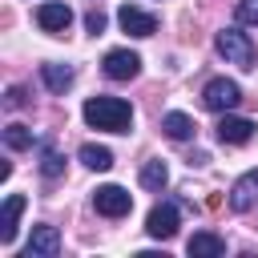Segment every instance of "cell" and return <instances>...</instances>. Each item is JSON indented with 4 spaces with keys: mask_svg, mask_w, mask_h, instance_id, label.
Segmentation results:
<instances>
[{
    "mask_svg": "<svg viewBox=\"0 0 258 258\" xmlns=\"http://www.w3.org/2000/svg\"><path fill=\"white\" fill-rule=\"evenodd\" d=\"M185 250H189V258H222V254H226V238H218V234H210V230H198V234L185 242Z\"/></svg>",
    "mask_w": 258,
    "mask_h": 258,
    "instance_id": "13",
    "label": "cell"
},
{
    "mask_svg": "<svg viewBox=\"0 0 258 258\" xmlns=\"http://www.w3.org/2000/svg\"><path fill=\"white\" fill-rule=\"evenodd\" d=\"M60 254V234H56V226H32V238H28V246H24V258H56Z\"/></svg>",
    "mask_w": 258,
    "mask_h": 258,
    "instance_id": "10",
    "label": "cell"
},
{
    "mask_svg": "<svg viewBox=\"0 0 258 258\" xmlns=\"http://www.w3.org/2000/svg\"><path fill=\"white\" fill-rule=\"evenodd\" d=\"M238 24H258V0H238Z\"/></svg>",
    "mask_w": 258,
    "mask_h": 258,
    "instance_id": "21",
    "label": "cell"
},
{
    "mask_svg": "<svg viewBox=\"0 0 258 258\" xmlns=\"http://www.w3.org/2000/svg\"><path fill=\"white\" fill-rule=\"evenodd\" d=\"M117 24H121L129 36H137V40L157 32V16L145 12V8H137V4H121V8H117Z\"/></svg>",
    "mask_w": 258,
    "mask_h": 258,
    "instance_id": "7",
    "label": "cell"
},
{
    "mask_svg": "<svg viewBox=\"0 0 258 258\" xmlns=\"http://www.w3.org/2000/svg\"><path fill=\"white\" fill-rule=\"evenodd\" d=\"M101 69H105L109 81H133L141 73V56L133 48H109L105 60H101Z\"/></svg>",
    "mask_w": 258,
    "mask_h": 258,
    "instance_id": "6",
    "label": "cell"
},
{
    "mask_svg": "<svg viewBox=\"0 0 258 258\" xmlns=\"http://www.w3.org/2000/svg\"><path fill=\"white\" fill-rule=\"evenodd\" d=\"M177 226H181V210H177L173 202H157V206L149 210V218H145V234L157 238V242H169V238L177 234Z\"/></svg>",
    "mask_w": 258,
    "mask_h": 258,
    "instance_id": "4",
    "label": "cell"
},
{
    "mask_svg": "<svg viewBox=\"0 0 258 258\" xmlns=\"http://www.w3.org/2000/svg\"><path fill=\"white\" fill-rule=\"evenodd\" d=\"M64 173V157H60V149L52 145V141H40V177L44 181H56Z\"/></svg>",
    "mask_w": 258,
    "mask_h": 258,
    "instance_id": "17",
    "label": "cell"
},
{
    "mask_svg": "<svg viewBox=\"0 0 258 258\" xmlns=\"http://www.w3.org/2000/svg\"><path fill=\"white\" fill-rule=\"evenodd\" d=\"M214 48L226 64H238V69H254V40L242 32V28H222L214 36Z\"/></svg>",
    "mask_w": 258,
    "mask_h": 258,
    "instance_id": "2",
    "label": "cell"
},
{
    "mask_svg": "<svg viewBox=\"0 0 258 258\" xmlns=\"http://www.w3.org/2000/svg\"><path fill=\"white\" fill-rule=\"evenodd\" d=\"M81 117L89 129H105V133H129L133 129V105L121 97H89Z\"/></svg>",
    "mask_w": 258,
    "mask_h": 258,
    "instance_id": "1",
    "label": "cell"
},
{
    "mask_svg": "<svg viewBox=\"0 0 258 258\" xmlns=\"http://www.w3.org/2000/svg\"><path fill=\"white\" fill-rule=\"evenodd\" d=\"M141 185L153 189V194H161V189L169 185V165H165L161 157H149V161L141 165Z\"/></svg>",
    "mask_w": 258,
    "mask_h": 258,
    "instance_id": "16",
    "label": "cell"
},
{
    "mask_svg": "<svg viewBox=\"0 0 258 258\" xmlns=\"http://www.w3.org/2000/svg\"><path fill=\"white\" fill-rule=\"evenodd\" d=\"M36 24H40V32L60 36V32L73 24V8H69V4H60V0H44V4L36 8Z\"/></svg>",
    "mask_w": 258,
    "mask_h": 258,
    "instance_id": "8",
    "label": "cell"
},
{
    "mask_svg": "<svg viewBox=\"0 0 258 258\" xmlns=\"http://www.w3.org/2000/svg\"><path fill=\"white\" fill-rule=\"evenodd\" d=\"M254 133H258V125L250 117L222 113V121H218V141L222 145H246V141H254Z\"/></svg>",
    "mask_w": 258,
    "mask_h": 258,
    "instance_id": "9",
    "label": "cell"
},
{
    "mask_svg": "<svg viewBox=\"0 0 258 258\" xmlns=\"http://www.w3.org/2000/svg\"><path fill=\"white\" fill-rule=\"evenodd\" d=\"M202 105H206L210 113H230V109L242 105V85L230 81V77H214V81H206V89H202Z\"/></svg>",
    "mask_w": 258,
    "mask_h": 258,
    "instance_id": "3",
    "label": "cell"
},
{
    "mask_svg": "<svg viewBox=\"0 0 258 258\" xmlns=\"http://www.w3.org/2000/svg\"><path fill=\"white\" fill-rule=\"evenodd\" d=\"M20 210H24V194H8V198H4V214H0V242H4V246H12V242H16Z\"/></svg>",
    "mask_w": 258,
    "mask_h": 258,
    "instance_id": "12",
    "label": "cell"
},
{
    "mask_svg": "<svg viewBox=\"0 0 258 258\" xmlns=\"http://www.w3.org/2000/svg\"><path fill=\"white\" fill-rule=\"evenodd\" d=\"M40 81H44V89L48 93H64L73 81H77V73H73V64H56V60H48V64H40Z\"/></svg>",
    "mask_w": 258,
    "mask_h": 258,
    "instance_id": "14",
    "label": "cell"
},
{
    "mask_svg": "<svg viewBox=\"0 0 258 258\" xmlns=\"http://www.w3.org/2000/svg\"><path fill=\"white\" fill-rule=\"evenodd\" d=\"M24 105H28V89L24 85H12L4 93V109H24Z\"/></svg>",
    "mask_w": 258,
    "mask_h": 258,
    "instance_id": "20",
    "label": "cell"
},
{
    "mask_svg": "<svg viewBox=\"0 0 258 258\" xmlns=\"http://www.w3.org/2000/svg\"><path fill=\"white\" fill-rule=\"evenodd\" d=\"M161 133H165L169 141H189V137L198 133V125H194V117H185V113H165V117H161Z\"/></svg>",
    "mask_w": 258,
    "mask_h": 258,
    "instance_id": "15",
    "label": "cell"
},
{
    "mask_svg": "<svg viewBox=\"0 0 258 258\" xmlns=\"http://www.w3.org/2000/svg\"><path fill=\"white\" fill-rule=\"evenodd\" d=\"M206 161H210V153H202V149H198V153H189V165H206Z\"/></svg>",
    "mask_w": 258,
    "mask_h": 258,
    "instance_id": "23",
    "label": "cell"
},
{
    "mask_svg": "<svg viewBox=\"0 0 258 258\" xmlns=\"http://www.w3.org/2000/svg\"><path fill=\"white\" fill-rule=\"evenodd\" d=\"M254 206H258V169H246V173L230 185V210L246 214V210H254Z\"/></svg>",
    "mask_w": 258,
    "mask_h": 258,
    "instance_id": "11",
    "label": "cell"
},
{
    "mask_svg": "<svg viewBox=\"0 0 258 258\" xmlns=\"http://www.w3.org/2000/svg\"><path fill=\"white\" fill-rule=\"evenodd\" d=\"M77 157H81L89 169H97V173L113 169V153H109L105 145H93V141H89V145H81V153H77Z\"/></svg>",
    "mask_w": 258,
    "mask_h": 258,
    "instance_id": "19",
    "label": "cell"
},
{
    "mask_svg": "<svg viewBox=\"0 0 258 258\" xmlns=\"http://www.w3.org/2000/svg\"><path fill=\"white\" fill-rule=\"evenodd\" d=\"M4 145H8L12 153H24V149H32V145H40V141L32 137L28 125H16V121H12V125H4Z\"/></svg>",
    "mask_w": 258,
    "mask_h": 258,
    "instance_id": "18",
    "label": "cell"
},
{
    "mask_svg": "<svg viewBox=\"0 0 258 258\" xmlns=\"http://www.w3.org/2000/svg\"><path fill=\"white\" fill-rule=\"evenodd\" d=\"M85 28H89V36H101V32H105V12L93 8V12L85 16Z\"/></svg>",
    "mask_w": 258,
    "mask_h": 258,
    "instance_id": "22",
    "label": "cell"
},
{
    "mask_svg": "<svg viewBox=\"0 0 258 258\" xmlns=\"http://www.w3.org/2000/svg\"><path fill=\"white\" fill-rule=\"evenodd\" d=\"M93 206L101 218H125L133 210V194L121 189V185H97L93 189Z\"/></svg>",
    "mask_w": 258,
    "mask_h": 258,
    "instance_id": "5",
    "label": "cell"
}]
</instances>
